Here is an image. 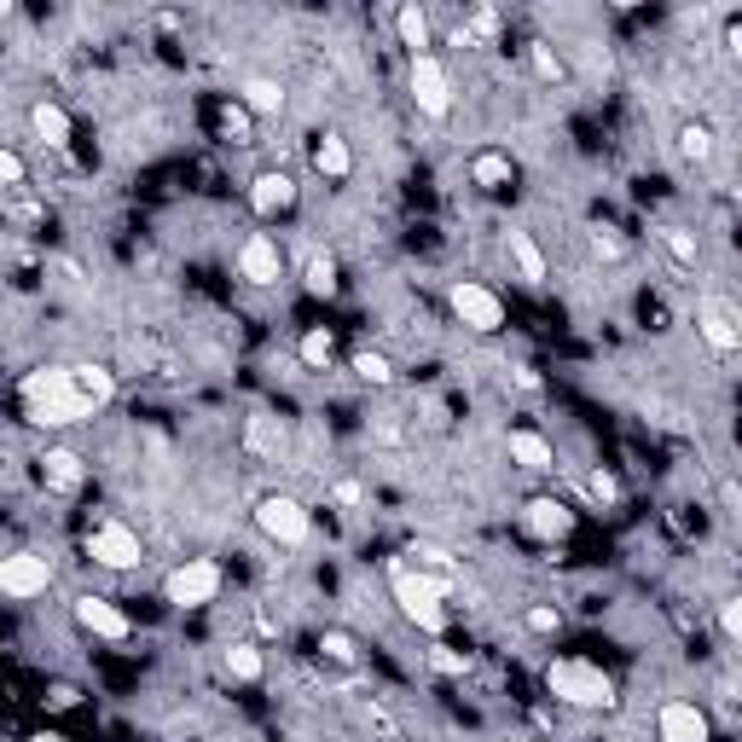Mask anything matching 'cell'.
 Returning <instances> with one entry per match:
<instances>
[{"label": "cell", "instance_id": "cell-1", "mask_svg": "<svg viewBox=\"0 0 742 742\" xmlns=\"http://www.w3.org/2000/svg\"><path fill=\"white\" fill-rule=\"evenodd\" d=\"M18 395H24V418L41 424V429H65V424L93 418V406H88V395L76 389L70 366H41V371H30V378L18 383Z\"/></svg>", "mask_w": 742, "mask_h": 742}, {"label": "cell", "instance_id": "cell-2", "mask_svg": "<svg viewBox=\"0 0 742 742\" xmlns=\"http://www.w3.org/2000/svg\"><path fill=\"white\" fill-rule=\"evenodd\" d=\"M389 586H395V604L412 627H424L429 638H441L447 632V586L436 581V574H424V569H412V563H395L389 569Z\"/></svg>", "mask_w": 742, "mask_h": 742}, {"label": "cell", "instance_id": "cell-3", "mask_svg": "<svg viewBox=\"0 0 742 742\" xmlns=\"http://www.w3.org/2000/svg\"><path fill=\"white\" fill-rule=\"evenodd\" d=\"M546 685H551L556 702H569V708H615V678L592 662H574V655L546 667Z\"/></svg>", "mask_w": 742, "mask_h": 742}, {"label": "cell", "instance_id": "cell-4", "mask_svg": "<svg viewBox=\"0 0 742 742\" xmlns=\"http://www.w3.org/2000/svg\"><path fill=\"white\" fill-rule=\"evenodd\" d=\"M88 556H93L99 569L128 574V569L146 563V546H139V533H134L128 522H99V528L88 533Z\"/></svg>", "mask_w": 742, "mask_h": 742}, {"label": "cell", "instance_id": "cell-5", "mask_svg": "<svg viewBox=\"0 0 742 742\" xmlns=\"http://www.w3.org/2000/svg\"><path fill=\"white\" fill-rule=\"evenodd\" d=\"M412 105H418L429 122H447L452 116V81L441 70L436 53H418L412 58Z\"/></svg>", "mask_w": 742, "mask_h": 742}, {"label": "cell", "instance_id": "cell-6", "mask_svg": "<svg viewBox=\"0 0 742 742\" xmlns=\"http://www.w3.org/2000/svg\"><path fill=\"white\" fill-rule=\"evenodd\" d=\"M256 528H261L273 546H302L314 522H307L302 499H291V493H267V499L256 505Z\"/></svg>", "mask_w": 742, "mask_h": 742}, {"label": "cell", "instance_id": "cell-7", "mask_svg": "<svg viewBox=\"0 0 742 742\" xmlns=\"http://www.w3.org/2000/svg\"><path fill=\"white\" fill-rule=\"evenodd\" d=\"M447 302H452V314H459V319L470 325V331H482V337L505 325V302L493 296L487 284H476V279H459V284L447 291Z\"/></svg>", "mask_w": 742, "mask_h": 742}, {"label": "cell", "instance_id": "cell-8", "mask_svg": "<svg viewBox=\"0 0 742 742\" xmlns=\"http://www.w3.org/2000/svg\"><path fill=\"white\" fill-rule=\"evenodd\" d=\"M215 592H221V569L210 563V556H198V563H180L169 581H162V597H169L175 609H198V604H210Z\"/></svg>", "mask_w": 742, "mask_h": 742}, {"label": "cell", "instance_id": "cell-9", "mask_svg": "<svg viewBox=\"0 0 742 742\" xmlns=\"http://www.w3.org/2000/svg\"><path fill=\"white\" fill-rule=\"evenodd\" d=\"M696 331H702V342L713 348V355H737L742 348V319H737V307L726 296L696 302Z\"/></svg>", "mask_w": 742, "mask_h": 742}, {"label": "cell", "instance_id": "cell-10", "mask_svg": "<svg viewBox=\"0 0 742 742\" xmlns=\"http://www.w3.org/2000/svg\"><path fill=\"white\" fill-rule=\"evenodd\" d=\"M47 586H53V563L41 551L0 556V592H7V597H41Z\"/></svg>", "mask_w": 742, "mask_h": 742}, {"label": "cell", "instance_id": "cell-11", "mask_svg": "<svg viewBox=\"0 0 742 742\" xmlns=\"http://www.w3.org/2000/svg\"><path fill=\"white\" fill-rule=\"evenodd\" d=\"M655 737L662 742H708V713L696 702H662V713H655Z\"/></svg>", "mask_w": 742, "mask_h": 742}, {"label": "cell", "instance_id": "cell-12", "mask_svg": "<svg viewBox=\"0 0 742 742\" xmlns=\"http://www.w3.org/2000/svg\"><path fill=\"white\" fill-rule=\"evenodd\" d=\"M291 203H296V180L284 175V169H267V175L250 180V210H256V215L273 221V215L291 210Z\"/></svg>", "mask_w": 742, "mask_h": 742}, {"label": "cell", "instance_id": "cell-13", "mask_svg": "<svg viewBox=\"0 0 742 742\" xmlns=\"http://www.w3.org/2000/svg\"><path fill=\"white\" fill-rule=\"evenodd\" d=\"M238 273L250 284H279V244L267 233H250V238H244V250H238Z\"/></svg>", "mask_w": 742, "mask_h": 742}, {"label": "cell", "instance_id": "cell-14", "mask_svg": "<svg viewBox=\"0 0 742 742\" xmlns=\"http://www.w3.org/2000/svg\"><path fill=\"white\" fill-rule=\"evenodd\" d=\"M76 621L88 627L93 638H128V615H122L111 597H76Z\"/></svg>", "mask_w": 742, "mask_h": 742}, {"label": "cell", "instance_id": "cell-15", "mask_svg": "<svg viewBox=\"0 0 742 742\" xmlns=\"http://www.w3.org/2000/svg\"><path fill=\"white\" fill-rule=\"evenodd\" d=\"M510 459L522 470H556V452L540 429H510Z\"/></svg>", "mask_w": 742, "mask_h": 742}, {"label": "cell", "instance_id": "cell-16", "mask_svg": "<svg viewBox=\"0 0 742 742\" xmlns=\"http://www.w3.org/2000/svg\"><path fill=\"white\" fill-rule=\"evenodd\" d=\"M314 169L325 180H348V169H355V151H348V139L342 134H319V146H314Z\"/></svg>", "mask_w": 742, "mask_h": 742}, {"label": "cell", "instance_id": "cell-17", "mask_svg": "<svg viewBox=\"0 0 742 742\" xmlns=\"http://www.w3.org/2000/svg\"><path fill=\"white\" fill-rule=\"evenodd\" d=\"M528 528L540 533V540H563L574 528V517H569V505H556V499H528Z\"/></svg>", "mask_w": 742, "mask_h": 742}, {"label": "cell", "instance_id": "cell-18", "mask_svg": "<svg viewBox=\"0 0 742 742\" xmlns=\"http://www.w3.org/2000/svg\"><path fill=\"white\" fill-rule=\"evenodd\" d=\"M41 476H47V487H58V493H76L81 487V459L70 447H53L47 459H41Z\"/></svg>", "mask_w": 742, "mask_h": 742}, {"label": "cell", "instance_id": "cell-19", "mask_svg": "<svg viewBox=\"0 0 742 742\" xmlns=\"http://www.w3.org/2000/svg\"><path fill=\"white\" fill-rule=\"evenodd\" d=\"M70 378H76L81 395H88L93 412L111 406V395H116V371H105V366H70Z\"/></svg>", "mask_w": 742, "mask_h": 742}, {"label": "cell", "instance_id": "cell-20", "mask_svg": "<svg viewBox=\"0 0 742 742\" xmlns=\"http://www.w3.org/2000/svg\"><path fill=\"white\" fill-rule=\"evenodd\" d=\"M244 111L279 116V111H284V88H279L273 76H250V81H244Z\"/></svg>", "mask_w": 742, "mask_h": 742}, {"label": "cell", "instance_id": "cell-21", "mask_svg": "<svg viewBox=\"0 0 742 742\" xmlns=\"http://www.w3.org/2000/svg\"><path fill=\"white\" fill-rule=\"evenodd\" d=\"M510 261H517L522 284H546V250L528 233H510Z\"/></svg>", "mask_w": 742, "mask_h": 742}, {"label": "cell", "instance_id": "cell-22", "mask_svg": "<svg viewBox=\"0 0 742 742\" xmlns=\"http://www.w3.org/2000/svg\"><path fill=\"white\" fill-rule=\"evenodd\" d=\"M655 238L667 244V256H673L678 267H696V261H702V238H696L690 226H655Z\"/></svg>", "mask_w": 742, "mask_h": 742}, {"label": "cell", "instance_id": "cell-23", "mask_svg": "<svg viewBox=\"0 0 742 742\" xmlns=\"http://www.w3.org/2000/svg\"><path fill=\"white\" fill-rule=\"evenodd\" d=\"M244 441H250V452H267V459H279V452H284V424L267 418V412H256L250 429H244Z\"/></svg>", "mask_w": 742, "mask_h": 742}, {"label": "cell", "instance_id": "cell-24", "mask_svg": "<svg viewBox=\"0 0 742 742\" xmlns=\"http://www.w3.org/2000/svg\"><path fill=\"white\" fill-rule=\"evenodd\" d=\"M30 122H35V134L47 139V146H70V116L58 111V105H47V99L30 111Z\"/></svg>", "mask_w": 742, "mask_h": 742}, {"label": "cell", "instance_id": "cell-25", "mask_svg": "<svg viewBox=\"0 0 742 742\" xmlns=\"http://www.w3.org/2000/svg\"><path fill=\"white\" fill-rule=\"evenodd\" d=\"M470 180L487 186V192H499V186L510 180V157H505V151H482V157H470Z\"/></svg>", "mask_w": 742, "mask_h": 742}, {"label": "cell", "instance_id": "cell-26", "mask_svg": "<svg viewBox=\"0 0 742 742\" xmlns=\"http://www.w3.org/2000/svg\"><path fill=\"white\" fill-rule=\"evenodd\" d=\"M395 30H401V41L412 47V58L429 47V12H424V7H401V12H395Z\"/></svg>", "mask_w": 742, "mask_h": 742}, {"label": "cell", "instance_id": "cell-27", "mask_svg": "<svg viewBox=\"0 0 742 742\" xmlns=\"http://www.w3.org/2000/svg\"><path fill=\"white\" fill-rule=\"evenodd\" d=\"M302 284H307V296H325V302H331V296H337V261H331V256H307Z\"/></svg>", "mask_w": 742, "mask_h": 742}, {"label": "cell", "instance_id": "cell-28", "mask_svg": "<svg viewBox=\"0 0 742 742\" xmlns=\"http://www.w3.org/2000/svg\"><path fill=\"white\" fill-rule=\"evenodd\" d=\"M261 650L256 644H233V650H226V673H233L238 678V685H256V678H261Z\"/></svg>", "mask_w": 742, "mask_h": 742}, {"label": "cell", "instance_id": "cell-29", "mask_svg": "<svg viewBox=\"0 0 742 742\" xmlns=\"http://www.w3.org/2000/svg\"><path fill=\"white\" fill-rule=\"evenodd\" d=\"M678 151H685L690 162H708L713 157V128L708 122H685V128H678Z\"/></svg>", "mask_w": 742, "mask_h": 742}, {"label": "cell", "instance_id": "cell-30", "mask_svg": "<svg viewBox=\"0 0 742 742\" xmlns=\"http://www.w3.org/2000/svg\"><path fill=\"white\" fill-rule=\"evenodd\" d=\"M355 378L371 383V389H383L389 378H395V366H389L383 355H355Z\"/></svg>", "mask_w": 742, "mask_h": 742}, {"label": "cell", "instance_id": "cell-31", "mask_svg": "<svg viewBox=\"0 0 742 742\" xmlns=\"http://www.w3.org/2000/svg\"><path fill=\"white\" fill-rule=\"evenodd\" d=\"M302 360H307V366H325V360H331V331H319V325H314V331H302Z\"/></svg>", "mask_w": 742, "mask_h": 742}, {"label": "cell", "instance_id": "cell-32", "mask_svg": "<svg viewBox=\"0 0 742 742\" xmlns=\"http://www.w3.org/2000/svg\"><path fill=\"white\" fill-rule=\"evenodd\" d=\"M592 256H597V261H621V256H627V244L615 238L609 226H597V233H592Z\"/></svg>", "mask_w": 742, "mask_h": 742}, {"label": "cell", "instance_id": "cell-33", "mask_svg": "<svg viewBox=\"0 0 742 742\" xmlns=\"http://www.w3.org/2000/svg\"><path fill=\"white\" fill-rule=\"evenodd\" d=\"M719 632H726L731 644L742 638V597H726V604H719Z\"/></svg>", "mask_w": 742, "mask_h": 742}, {"label": "cell", "instance_id": "cell-34", "mask_svg": "<svg viewBox=\"0 0 742 742\" xmlns=\"http://www.w3.org/2000/svg\"><path fill=\"white\" fill-rule=\"evenodd\" d=\"M586 487H592V499H597V505H615V499H621V482H615L609 470H592V482H586Z\"/></svg>", "mask_w": 742, "mask_h": 742}, {"label": "cell", "instance_id": "cell-35", "mask_svg": "<svg viewBox=\"0 0 742 742\" xmlns=\"http://www.w3.org/2000/svg\"><path fill=\"white\" fill-rule=\"evenodd\" d=\"M0 186H24V157L0 146Z\"/></svg>", "mask_w": 742, "mask_h": 742}, {"label": "cell", "instance_id": "cell-36", "mask_svg": "<svg viewBox=\"0 0 742 742\" xmlns=\"http://www.w3.org/2000/svg\"><path fill=\"white\" fill-rule=\"evenodd\" d=\"M533 65H540V76H551V81L563 76V58H556V53L546 47V41H540V47H533Z\"/></svg>", "mask_w": 742, "mask_h": 742}, {"label": "cell", "instance_id": "cell-37", "mask_svg": "<svg viewBox=\"0 0 742 742\" xmlns=\"http://www.w3.org/2000/svg\"><path fill=\"white\" fill-rule=\"evenodd\" d=\"M528 627H533V632H556V627H563V615L540 604V609H528Z\"/></svg>", "mask_w": 742, "mask_h": 742}, {"label": "cell", "instance_id": "cell-38", "mask_svg": "<svg viewBox=\"0 0 742 742\" xmlns=\"http://www.w3.org/2000/svg\"><path fill=\"white\" fill-rule=\"evenodd\" d=\"M325 655H337V662H355V644H348L342 632H331V638H325Z\"/></svg>", "mask_w": 742, "mask_h": 742}, {"label": "cell", "instance_id": "cell-39", "mask_svg": "<svg viewBox=\"0 0 742 742\" xmlns=\"http://www.w3.org/2000/svg\"><path fill=\"white\" fill-rule=\"evenodd\" d=\"M47 702H53V708H76V685H53Z\"/></svg>", "mask_w": 742, "mask_h": 742}, {"label": "cell", "instance_id": "cell-40", "mask_svg": "<svg viewBox=\"0 0 742 742\" xmlns=\"http://www.w3.org/2000/svg\"><path fill=\"white\" fill-rule=\"evenodd\" d=\"M726 53H742V24H737V18L726 24Z\"/></svg>", "mask_w": 742, "mask_h": 742}, {"label": "cell", "instance_id": "cell-41", "mask_svg": "<svg viewBox=\"0 0 742 742\" xmlns=\"http://www.w3.org/2000/svg\"><path fill=\"white\" fill-rule=\"evenodd\" d=\"M41 742H58V737H41Z\"/></svg>", "mask_w": 742, "mask_h": 742}]
</instances>
